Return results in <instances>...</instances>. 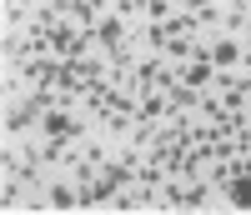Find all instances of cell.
<instances>
[{
    "label": "cell",
    "instance_id": "obj_14",
    "mask_svg": "<svg viewBox=\"0 0 251 215\" xmlns=\"http://www.w3.org/2000/svg\"><path fill=\"white\" fill-rule=\"evenodd\" d=\"M80 155H86V160H91L96 170H100V165H106V160H111V155H106V145H100V140H91L86 150H80Z\"/></svg>",
    "mask_w": 251,
    "mask_h": 215
},
{
    "label": "cell",
    "instance_id": "obj_16",
    "mask_svg": "<svg viewBox=\"0 0 251 215\" xmlns=\"http://www.w3.org/2000/svg\"><path fill=\"white\" fill-rule=\"evenodd\" d=\"M181 5H186V10L196 15V10H206V5H211V0H181Z\"/></svg>",
    "mask_w": 251,
    "mask_h": 215
},
{
    "label": "cell",
    "instance_id": "obj_7",
    "mask_svg": "<svg viewBox=\"0 0 251 215\" xmlns=\"http://www.w3.org/2000/svg\"><path fill=\"white\" fill-rule=\"evenodd\" d=\"M191 50H196V35H171V40L161 45L166 65H186V60H191Z\"/></svg>",
    "mask_w": 251,
    "mask_h": 215
},
{
    "label": "cell",
    "instance_id": "obj_2",
    "mask_svg": "<svg viewBox=\"0 0 251 215\" xmlns=\"http://www.w3.org/2000/svg\"><path fill=\"white\" fill-rule=\"evenodd\" d=\"M30 125H40V110L30 100H10L5 95V135H25Z\"/></svg>",
    "mask_w": 251,
    "mask_h": 215
},
{
    "label": "cell",
    "instance_id": "obj_11",
    "mask_svg": "<svg viewBox=\"0 0 251 215\" xmlns=\"http://www.w3.org/2000/svg\"><path fill=\"white\" fill-rule=\"evenodd\" d=\"M20 25H30V10L20 0H5V30H20Z\"/></svg>",
    "mask_w": 251,
    "mask_h": 215
},
{
    "label": "cell",
    "instance_id": "obj_9",
    "mask_svg": "<svg viewBox=\"0 0 251 215\" xmlns=\"http://www.w3.org/2000/svg\"><path fill=\"white\" fill-rule=\"evenodd\" d=\"M206 195H211V180H206V175H191V180H186V200H181V210H201Z\"/></svg>",
    "mask_w": 251,
    "mask_h": 215
},
{
    "label": "cell",
    "instance_id": "obj_13",
    "mask_svg": "<svg viewBox=\"0 0 251 215\" xmlns=\"http://www.w3.org/2000/svg\"><path fill=\"white\" fill-rule=\"evenodd\" d=\"M111 10L126 15V20H136V15H146V0H111Z\"/></svg>",
    "mask_w": 251,
    "mask_h": 215
},
{
    "label": "cell",
    "instance_id": "obj_4",
    "mask_svg": "<svg viewBox=\"0 0 251 215\" xmlns=\"http://www.w3.org/2000/svg\"><path fill=\"white\" fill-rule=\"evenodd\" d=\"M166 110H171V105H166L161 85H156V90H146V95L136 100V125H161V120H166Z\"/></svg>",
    "mask_w": 251,
    "mask_h": 215
},
{
    "label": "cell",
    "instance_id": "obj_8",
    "mask_svg": "<svg viewBox=\"0 0 251 215\" xmlns=\"http://www.w3.org/2000/svg\"><path fill=\"white\" fill-rule=\"evenodd\" d=\"M246 25H251V5L246 0H231V10L221 15V30L226 35H246Z\"/></svg>",
    "mask_w": 251,
    "mask_h": 215
},
{
    "label": "cell",
    "instance_id": "obj_6",
    "mask_svg": "<svg viewBox=\"0 0 251 215\" xmlns=\"http://www.w3.org/2000/svg\"><path fill=\"white\" fill-rule=\"evenodd\" d=\"M226 205L251 210V170H241V175H231V180H226Z\"/></svg>",
    "mask_w": 251,
    "mask_h": 215
},
{
    "label": "cell",
    "instance_id": "obj_17",
    "mask_svg": "<svg viewBox=\"0 0 251 215\" xmlns=\"http://www.w3.org/2000/svg\"><path fill=\"white\" fill-rule=\"evenodd\" d=\"M246 5H251V0H246Z\"/></svg>",
    "mask_w": 251,
    "mask_h": 215
},
{
    "label": "cell",
    "instance_id": "obj_1",
    "mask_svg": "<svg viewBox=\"0 0 251 215\" xmlns=\"http://www.w3.org/2000/svg\"><path fill=\"white\" fill-rule=\"evenodd\" d=\"M131 40H136V25H131V20H126V15H100L96 20V50L100 55H111V50H121V45H131Z\"/></svg>",
    "mask_w": 251,
    "mask_h": 215
},
{
    "label": "cell",
    "instance_id": "obj_3",
    "mask_svg": "<svg viewBox=\"0 0 251 215\" xmlns=\"http://www.w3.org/2000/svg\"><path fill=\"white\" fill-rule=\"evenodd\" d=\"M241 50H246V40H241V35H216V40H211V65H216V70L241 65Z\"/></svg>",
    "mask_w": 251,
    "mask_h": 215
},
{
    "label": "cell",
    "instance_id": "obj_15",
    "mask_svg": "<svg viewBox=\"0 0 251 215\" xmlns=\"http://www.w3.org/2000/svg\"><path fill=\"white\" fill-rule=\"evenodd\" d=\"M196 20H201V30H221V10H216V5L196 10Z\"/></svg>",
    "mask_w": 251,
    "mask_h": 215
},
{
    "label": "cell",
    "instance_id": "obj_12",
    "mask_svg": "<svg viewBox=\"0 0 251 215\" xmlns=\"http://www.w3.org/2000/svg\"><path fill=\"white\" fill-rule=\"evenodd\" d=\"M176 15V0H146V20H171Z\"/></svg>",
    "mask_w": 251,
    "mask_h": 215
},
{
    "label": "cell",
    "instance_id": "obj_10",
    "mask_svg": "<svg viewBox=\"0 0 251 215\" xmlns=\"http://www.w3.org/2000/svg\"><path fill=\"white\" fill-rule=\"evenodd\" d=\"M80 25H96L100 15H111V0H75V10H71Z\"/></svg>",
    "mask_w": 251,
    "mask_h": 215
},
{
    "label": "cell",
    "instance_id": "obj_5",
    "mask_svg": "<svg viewBox=\"0 0 251 215\" xmlns=\"http://www.w3.org/2000/svg\"><path fill=\"white\" fill-rule=\"evenodd\" d=\"M46 205H50V210H75V205H80V190H75V180H50V190H46Z\"/></svg>",
    "mask_w": 251,
    "mask_h": 215
}]
</instances>
